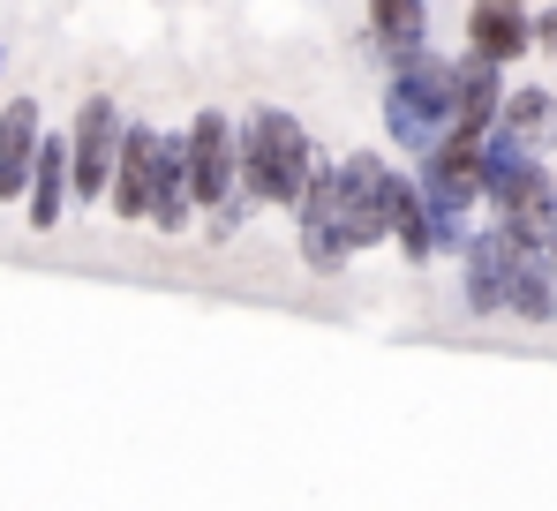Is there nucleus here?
<instances>
[{"mask_svg":"<svg viewBox=\"0 0 557 511\" xmlns=\"http://www.w3.org/2000/svg\"><path fill=\"white\" fill-rule=\"evenodd\" d=\"M414 196V173H399L376 151H355L339 166H317L301 203H294V234H301V263L309 271H339L355 249L392 241L399 211Z\"/></svg>","mask_w":557,"mask_h":511,"instance_id":"obj_1","label":"nucleus"},{"mask_svg":"<svg viewBox=\"0 0 557 511\" xmlns=\"http://www.w3.org/2000/svg\"><path fill=\"white\" fill-rule=\"evenodd\" d=\"M309 173H317V144H309V128L294 113L257 105L249 121H234V180H242L249 203H286L294 211Z\"/></svg>","mask_w":557,"mask_h":511,"instance_id":"obj_2","label":"nucleus"},{"mask_svg":"<svg viewBox=\"0 0 557 511\" xmlns=\"http://www.w3.org/2000/svg\"><path fill=\"white\" fill-rule=\"evenodd\" d=\"M384 128H392V144L399 151H414V159H430L445 136H453V61H414V68H399L392 84H384Z\"/></svg>","mask_w":557,"mask_h":511,"instance_id":"obj_3","label":"nucleus"},{"mask_svg":"<svg viewBox=\"0 0 557 511\" xmlns=\"http://www.w3.org/2000/svg\"><path fill=\"white\" fill-rule=\"evenodd\" d=\"M121 128H128V113L113 98H84V113L69 128V196L76 203H106L113 159H121Z\"/></svg>","mask_w":557,"mask_h":511,"instance_id":"obj_4","label":"nucleus"},{"mask_svg":"<svg viewBox=\"0 0 557 511\" xmlns=\"http://www.w3.org/2000/svg\"><path fill=\"white\" fill-rule=\"evenodd\" d=\"M182 159H188V211H219L226 196H242V180H234V121L226 113L188 121Z\"/></svg>","mask_w":557,"mask_h":511,"instance_id":"obj_5","label":"nucleus"},{"mask_svg":"<svg viewBox=\"0 0 557 511\" xmlns=\"http://www.w3.org/2000/svg\"><path fill=\"white\" fill-rule=\"evenodd\" d=\"M414 196H422V211H445V219H467L474 203H482V144H460V136H445L422 173H414Z\"/></svg>","mask_w":557,"mask_h":511,"instance_id":"obj_6","label":"nucleus"},{"mask_svg":"<svg viewBox=\"0 0 557 511\" xmlns=\"http://www.w3.org/2000/svg\"><path fill=\"white\" fill-rule=\"evenodd\" d=\"M497 113H505V68L460 53V61H453V136H460V144H490Z\"/></svg>","mask_w":557,"mask_h":511,"instance_id":"obj_7","label":"nucleus"},{"mask_svg":"<svg viewBox=\"0 0 557 511\" xmlns=\"http://www.w3.org/2000/svg\"><path fill=\"white\" fill-rule=\"evenodd\" d=\"M460 263H467V309H474V316H497V309H505V286H512V271H520L528 256L512 249L497 226H474Z\"/></svg>","mask_w":557,"mask_h":511,"instance_id":"obj_8","label":"nucleus"},{"mask_svg":"<svg viewBox=\"0 0 557 511\" xmlns=\"http://www.w3.org/2000/svg\"><path fill=\"white\" fill-rule=\"evenodd\" d=\"M151 159H159V128L128 121L121 128V159H113V188H106V203L121 219H151Z\"/></svg>","mask_w":557,"mask_h":511,"instance_id":"obj_9","label":"nucleus"},{"mask_svg":"<svg viewBox=\"0 0 557 511\" xmlns=\"http://www.w3.org/2000/svg\"><path fill=\"white\" fill-rule=\"evenodd\" d=\"M38 144H46V121H38V105H30V98H8V113H0V203H23Z\"/></svg>","mask_w":557,"mask_h":511,"instance_id":"obj_10","label":"nucleus"},{"mask_svg":"<svg viewBox=\"0 0 557 511\" xmlns=\"http://www.w3.org/2000/svg\"><path fill=\"white\" fill-rule=\"evenodd\" d=\"M370 46L376 61L399 76V68H414L422 53H430V8H414V0H384L370 8Z\"/></svg>","mask_w":557,"mask_h":511,"instance_id":"obj_11","label":"nucleus"},{"mask_svg":"<svg viewBox=\"0 0 557 511\" xmlns=\"http://www.w3.org/2000/svg\"><path fill=\"white\" fill-rule=\"evenodd\" d=\"M528 46H535V23H528V8H505V0H490V8H467V53H474V61L505 68V61H520Z\"/></svg>","mask_w":557,"mask_h":511,"instance_id":"obj_12","label":"nucleus"},{"mask_svg":"<svg viewBox=\"0 0 557 511\" xmlns=\"http://www.w3.org/2000/svg\"><path fill=\"white\" fill-rule=\"evenodd\" d=\"M23 211H30L38 234L61 226V211H69V136H46V144H38V159H30V188H23Z\"/></svg>","mask_w":557,"mask_h":511,"instance_id":"obj_13","label":"nucleus"},{"mask_svg":"<svg viewBox=\"0 0 557 511\" xmlns=\"http://www.w3.org/2000/svg\"><path fill=\"white\" fill-rule=\"evenodd\" d=\"M151 226H159V234H188V159H182V136H159V159H151Z\"/></svg>","mask_w":557,"mask_h":511,"instance_id":"obj_14","label":"nucleus"},{"mask_svg":"<svg viewBox=\"0 0 557 511\" xmlns=\"http://www.w3.org/2000/svg\"><path fill=\"white\" fill-rule=\"evenodd\" d=\"M490 136H505V144H520V151H543L557 136V98L550 90H505V113H497V128Z\"/></svg>","mask_w":557,"mask_h":511,"instance_id":"obj_15","label":"nucleus"},{"mask_svg":"<svg viewBox=\"0 0 557 511\" xmlns=\"http://www.w3.org/2000/svg\"><path fill=\"white\" fill-rule=\"evenodd\" d=\"M505 309H512L520 324H557V278H550V263H543V256H528V263L512 271Z\"/></svg>","mask_w":557,"mask_h":511,"instance_id":"obj_16","label":"nucleus"},{"mask_svg":"<svg viewBox=\"0 0 557 511\" xmlns=\"http://www.w3.org/2000/svg\"><path fill=\"white\" fill-rule=\"evenodd\" d=\"M249 211H257V203H249V196H226V203H219V211H211V241H234V234H242V219H249Z\"/></svg>","mask_w":557,"mask_h":511,"instance_id":"obj_17","label":"nucleus"},{"mask_svg":"<svg viewBox=\"0 0 557 511\" xmlns=\"http://www.w3.org/2000/svg\"><path fill=\"white\" fill-rule=\"evenodd\" d=\"M528 23H535V38H543V46H557V8H543V15H528Z\"/></svg>","mask_w":557,"mask_h":511,"instance_id":"obj_18","label":"nucleus"}]
</instances>
